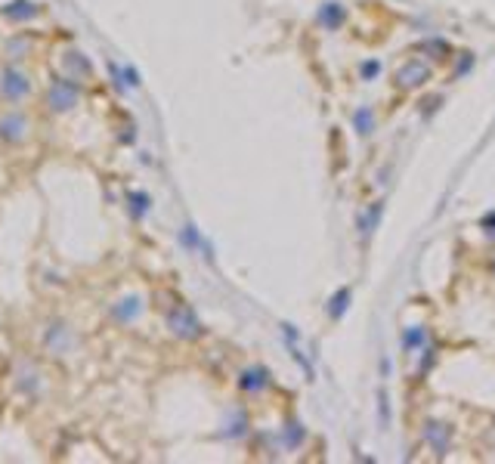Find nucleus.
<instances>
[{
    "label": "nucleus",
    "mask_w": 495,
    "mask_h": 464,
    "mask_svg": "<svg viewBox=\"0 0 495 464\" xmlns=\"http://www.w3.org/2000/svg\"><path fill=\"white\" fill-rule=\"evenodd\" d=\"M74 81H78V78H56L53 84H50V90H47V102H50V109L59 111V115L78 106V100H81V87L74 84Z\"/></svg>",
    "instance_id": "f257e3e1"
},
{
    "label": "nucleus",
    "mask_w": 495,
    "mask_h": 464,
    "mask_svg": "<svg viewBox=\"0 0 495 464\" xmlns=\"http://www.w3.org/2000/svg\"><path fill=\"white\" fill-rule=\"evenodd\" d=\"M28 90H32V84H28V74L19 71L16 65H6V69L0 71V96H4V100L19 102Z\"/></svg>",
    "instance_id": "f03ea898"
},
{
    "label": "nucleus",
    "mask_w": 495,
    "mask_h": 464,
    "mask_svg": "<svg viewBox=\"0 0 495 464\" xmlns=\"http://www.w3.org/2000/svg\"><path fill=\"white\" fill-rule=\"evenodd\" d=\"M168 322H170V332L179 334V338H198L201 334V325H198V319H195V313L189 310V306H177V310L168 316Z\"/></svg>",
    "instance_id": "7ed1b4c3"
},
{
    "label": "nucleus",
    "mask_w": 495,
    "mask_h": 464,
    "mask_svg": "<svg viewBox=\"0 0 495 464\" xmlns=\"http://www.w3.org/2000/svg\"><path fill=\"white\" fill-rule=\"evenodd\" d=\"M37 13H41V6L34 0H10V4L0 6V16L10 22H32Z\"/></svg>",
    "instance_id": "20e7f679"
},
{
    "label": "nucleus",
    "mask_w": 495,
    "mask_h": 464,
    "mask_svg": "<svg viewBox=\"0 0 495 464\" xmlns=\"http://www.w3.org/2000/svg\"><path fill=\"white\" fill-rule=\"evenodd\" d=\"M28 133V121L22 115H4L0 118V139L4 143H22Z\"/></svg>",
    "instance_id": "39448f33"
},
{
    "label": "nucleus",
    "mask_w": 495,
    "mask_h": 464,
    "mask_svg": "<svg viewBox=\"0 0 495 464\" xmlns=\"http://www.w3.org/2000/svg\"><path fill=\"white\" fill-rule=\"evenodd\" d=\"M430 78V69L424 62H406L400 71H396V84L400 87H418Z\"/></svg>",
    "instance_id": "423d86ee"
},
{
    "label": "nucleus",
    "mask_w": 495,
    "mask_h": 464,
    "mask_svg": "<svg viewBox=\"0 0 495 464\" xmlns=\"http://www.w3.org/2000/svg\"><path fill=\"white\" fill-rule=\"evenodd\" d=\"M140 310H142V303H140V297H124V301H118L115 303V319L118 322H133L140 316Z\"/></svg>",
    "instance_id": "0eeeda50"
},
{
    "label": "nucleus",
    "mask_w": 495,
    "mask_h": 464,
    "mask_svg": "<svg viewBox=\"0 0 495 464\" xmlns=\"http://www.w3.org/2000/svg\"><path fill=\"white\" fill-rule=\"evenodd\" d=\"M130 201H133V217H142L149 211V196H142V192H130Z\"/></svg>",
    "instance_id": "6e6552de"
},
{
    "label": "nucleus",
    "mask_w": 495,
    "mask_h": 464,
    "mask_svg": "<svg viewBox=\"0 0 495 464\" xmlns=\"http://www.w3.org/2000/svg\"><path fill=\"white\" fill-rule=\"evenodd\" d=\"M65 65H69V69L74 71V69H78L81 74H87L90 71V62H87V59L84 56H81V53H69V59H65Z\"/></svg>",
    "instance_id": "1a4fd4ad"
},
{
    "label": "nucleus",
    "mask_w": 495,
    "mask_h": 464,
    "mask_svg": "<svg viewBox=\"0 0 495 464\" xmlns=\"http://www.w3.org/2000/svg\"><path fill=\"white\" fill-rule=\"evenodd\" d=\"M356 124H359V133H369L372 130V118H369V111H356Z\"/></svg>",
    "instance_id": "9d476101"
},
{
    "label": "nucleus",
    "mask_w": 495,
    "mask_h": 464,
    "mask_svg": "<svg viewBox=\"0 0 495 464\" xmlns=\"http://www.w3.org/2000/svg\"><path fill=\"white\" fill-rule=\"evenodd\" d=\"M421 338H424L421 328H415V332H409L406 338H402V343H406V347H415V343H421Z\"/></svg>",
    "instance_id": "9b49d317"
},
{
    "label": "nucleus",
    "mask_w": 495,
    "mask_h": 464,
    "mask_svg": "<svg viewBox=\"0 0 495 464\" xmlns=\"http://www.w3.org/2000/svg\"><path fill=\"white\" fill-rule=\"evenodd\" d=\"M322 19H325V22H328V25H332V28H334V25H337V22H341V13H337V10H334V4H332V10H325V13H322Z\"/></svg>",
    "instance_id": "f8f14e48"
},
{
    "label": "nucleus",
    "mask_w": 495,
    "mask_h": 464,
    "mask_svg": "<svg viewBox=\"0 0 495 464\" xmlns=\"http://www.w3.org/2000/svg\"><path fill=\"white\" fill-rule=\"evenodd\" d=\"M344 301H347V291H341V294L334 297V306H332L334 316H341V313H344Z\"/></svg>",
    "instance_id": "ddd939ff"
},
{
    "label": "nucleus",
    "mask_w": 495,
    "mask_h": 464,
    "mask_svg": "<svg viewBox=\"0 0 495 464\" xmlns=\"http://www.w3.org/2000/svg\"><path fill=\"white\" fill-rule=\"evenodd\" d=\"M374 71H378V65H374V62H369V65H365V78H372Z\"/></svg>",
    "instance_id": "4468645a"
}]
</instances>
